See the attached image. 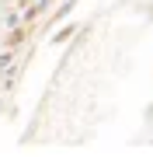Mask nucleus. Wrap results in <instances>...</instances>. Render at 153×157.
Segmentation results:
<instances>
[{
	"mask_svg": "<svg viewBox=\"0 0 153 157\" xmlns=\"http://www.w3.org/2000/svg\"><path fill=\"white\" fill-rule=\"evenodd\" d=\"M73 7H77V0H59V4L52 7V14H49V21H52V25H59V21H66V17L73 14Z\"/></svg>",
	"mask_w": 153,
	"mask_h": 157,
	"instance_id": "f257e3e1",
	"label": "nucleus"
},
{
	"mask_svg": "<svg viewBox=\"0 0 153 157\" xmlns=\"http://www.w3.org/2000/svg\"><path fill=\"white\" fill-rule=\"evenodd\" d=\"M17 25H24L21 7H17V11H7V14H4V28H7V32H11V28H17Z\"/></svg>",
	"mask_w": 153,
	"mask_h": 157,
	"instance_id": "7ed1b4c3",
	"label": "nucleus"
},
{
	"mask_svg": "<svg viewBox=\"0 0 153 157\" xmlns=\"http://www.w3.org/2000/svg\"><path fill=\"white\" fill-rule=\"evenodd\" d=\"M73 35H77V25H63V21H59V28L52 32V39H49V42H52V45H66Z\"/></svg>",
	"mask_w": 153,
	"mask_h": 157,
	"instance_id": "f03ea898",
	"label": "nucleus"
}]
</instances>
